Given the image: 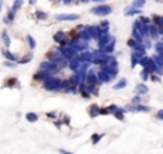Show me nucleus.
Here are the masks:
<instances>
[{
  "mask_svg": "<svg viewBox=\"0 0 163 154\" xmlns=\"http://www.w3.org/2000/svg\"><path fill=\"white\" fill-rule=\"evenodd\" d=\"M159 117H160V118H163V111H160V113H159Z\"/></svg>",
  "mask_w": 163,
  "mask_h": 154,
  "instance_id": "obj_1",
  "label": "nucleus"
}]
</instances>
